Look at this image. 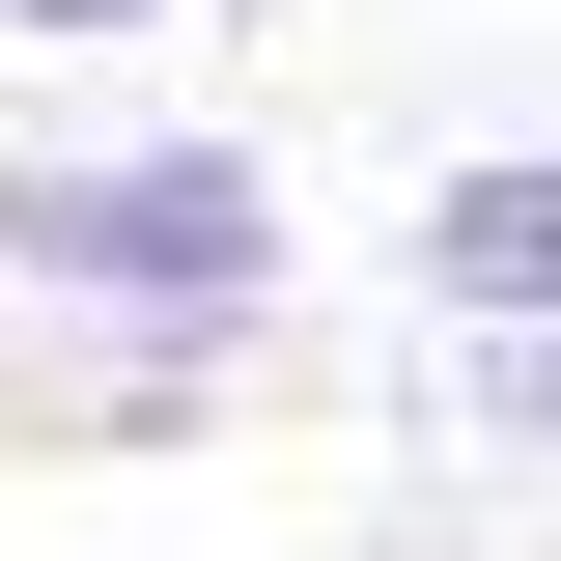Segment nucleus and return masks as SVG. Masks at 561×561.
I'll list each match as a JSON object with an SVG mask.
<instances>
[{"label":"nucleus","instance_id":"f257e3e1","mask_svg":"<svg viewBox=\"0 0 561 561\" xmlns=\"http://www.w3.org/2000/svg\"><path fill=\"white\" fill-rule=\"evenodd\" d=\"M0 280L140 309V337H253L280 309V169L253 140H57V169H0Z\"/></svg>","mask_w":561,"mask_h":561},{"label":"nucleus","instance_id":"f03ea898","mask_svg":"<svg viewBox=\"0 0 561 561\" xmlns=\"http://www.w3.org/2000/svg\"><path fill=\"white\" fill-rule=\"evenodd\" d=\"M421 280H449L478 337H534V309H561V140H505V169H449V197H421Z\"/></svg>","mask_w":561,"mask_h":561},{"label":"nucleus","instance_id":"7ed1b4c3","mask_svg":"<svg viewBox=\"0 0 561 561\" xmlns=\"http://www.w3.org/2000/svg\"><path fill=\"white\" fill-rule=\"evenodd\" d=\"M505 449H561V309H534V337H505Z\"/></svg>","mask_w":561,"mask_h":561},{"label":"nucleus","instance_id":"20e7f679","mask_svg":"<svg viewBox=\"0 0 561 561\" xmlns=\"http://www.w3.org/2000/svg\"><path fill=\"white\" fill-rule=\"evenodd\" d=\"M0 28H57V57H113V28H169V0H0Z\"/></svg>","mask_w":561,"mask_h":561}]
</instances>
